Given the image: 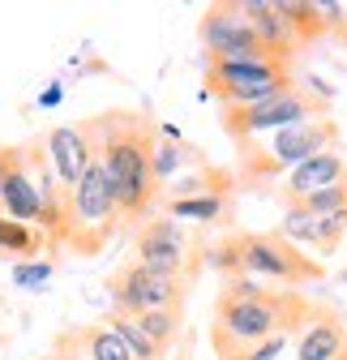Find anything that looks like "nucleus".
<instances>
[{"instance_id": "1", "label": "nucleus", "mask_w": 347, "mask_h": 360, "mask_svg": "<svg viewBox=\"0 0 347 360\" xmlns=\"http://www.w3.org/2000/svg\"><path fill=\"white\" fill-rule=\"evenodd\" d=\"M81 129H86V142H91V155L107 172L120 223H142L159 193V180H155L159 124L146 112H103L95 120H86Z\"/></svg>"}, {"instance_id": "2", "label": "nucleus", "mask_w": 347, "mask_h": 360, "mask_svg": "<svg viewBox=\"0 0 347 360\" xmlns=\"http://www.w3.org/2000/svg\"><path fill=\"white\" fill-rule=\"evenodd\" d=\"M313 313V300L300 292H275L257 283L253 275L228 279L223 296L214 300V326H210V347L219 360H240L249 347L266 343L275 335L305 330Z\"/></svg>"}, {"instance_id": "3", "label": "nucleus", "mask_w": 347, "mask_h": 360, "mask_svg": "<svg viewBox=\"0 0 347 360\" xmlns=\"http://www.w3.org/2000/svg\"><path fill=\"white\" fill-rule=\"evenodd\" d=\"M334 142H339V124L330 116L305 120V124L266 133V142H257V146H240V172H244V180L262 185V180H275V176L296 172L300 163L313 159V155L334 150Z\"/></svg>"}, {"instance_id": "4", "label": "nucleus", "mask_w": 347, "mask_h": 360, "mask_svg": "<svg viewBox=\"0 0 347 360\" xmlns=\"http://www.w3.org/2000/svg\"><path fill=\"white\" fill-rule=\"evenodd\" d=\"M296 90L292 65H236V60H206V95L223 108H253Z\"/></svg>"}, {"instance_id": "5", "label": "nucleus", "mask_w": 347, "mask_h": 360, "mask_svg": "<svg viewBox=\"0 0 347 360\" xmlns=\"http://www.w3.org/2000/svg\"><path fill=\"white\" fill-rule=\"evenodd\" d=\"M120 232V210H116V198H112V185H107V172L99 167V159L86 167V176L77 180L73 189V236H69V249L95 257L112 245V236Z\"/></svg>"}, {"instance_id": "6", "label": "nucleus", "mask_w": 347, "mask_h": 360, "mask_svg": "<svg viewBox=\"0 0 347 360\" xmlns=\"http://www.w3.org/2000/svg\"><path fill=\"white\" fill-rule=\"evenodd\" d=\"M240 257H244V275L253 279H279L287 288H305V283H322L326 266L313 262L300 245L283 240L279 232H240Z\"/></svg>"}, {"instance_id": "7", "label": "nucleus", "mask_w": 347, "mask_h": 360, "mask_svg": "<svg viewBox=\"0 0 347 360\" xmlns=\"http://www.w3.org/2000/svg\"><path fill=\"white\" fill-rule=\"evenodd\" d=\"M107 292H112V313H120V318H142V313H155V309L185 313L189 283L155 275L142 262H124L116 275H107Z\"/></svg>"}, {"instance_id": "8", "label": "nucleus", "mask_w": 347, "mask_h": 360, "mask_svg": "<svg viewBox=\"0 0 347 360\" xmlns=\"http://www.w3.org/2000/svg\"><path fill=\"white\" fill-rule=\"evenodd\" d=\"M326 103L305 95V90H287L279 99L266 103H253V108H223V133L232 142H249L257 133H279L292 124H305V120H322Z\"/></svg>"}, {"instance_id": "9", "label": "nucleus", "mask_w": 347, "mask_h": 360, "mask_svg": "<svg viewBox=\"0 0 347 360\" xmlns=\"http://www.w3.org/2000/svg\"><path fill=\"white\" fill-rule=\"evenodd\" d=\"M202 43H206V60H236V65H262V60H270L266 48H262V39L253 34L249 18L240 13V5H232V0L210 5L202 13Z\"/></svg>"}, {"instance_id": "10", "label": "nucleus", "mask_w": 347, "mask_h": 360, "mask_svg": "<svg viewBox=\"0 0 347 360\" xmlns=\"http://www.w3.org/2000/svg\"><path fill=\"white\" fill-rule=\"evenodd\" d=\"M138 262L155 275L167 279H185V262H189V240L176 219H150L138 232Z\"/></svg>"}, {"instance_id": "11", "label": "nucleus", "mask_w": 347, "mask_h": 360, "mask_svg": "<svg viewBox=\"0 0 347 360\" xmlns=\"http://www.w3.org/2000/svg\"><path fill=\"white\" fill-rule=\"evenodd\" d=\"M279 236L292 245H305L317 257H334L343 236H347V223L343 219H326V214H309L305 206H287L283 223H279Z\"/></svg>"}, {"instance_id": "12", "label": "nucleus", "mask_w": 347, "mask_h": 360, "mask_svg": "<svg viewBox=\"0 0 347 360\" xmlns=\"http://www.w3.org/2000/svg\"><path fill=\"white\" fill-rule=\"evenodd\" d=\"M347 352V318L334 304H313L296 339V360H339Z\"/></svg>"}, {"instance_id": "13", "label": "nucleus", "mask_w": 347, "mask_h": 360, "mask_svg": "<svg viewBox=\"0 0 347 360\" xmlns=\"http://www.w3.org/2000/svg\"><path fill=\"white\" fill-rule=\"evenodd\" d=\"M343 180H347V163L339 159V150H326V155L305 159L296 172H287L279 198H283V206H296V202H305V198H313L330 185H343Z\"/></svg>"}, {"instance_id": "14", "label": "nucleus", "mask_w": 347, "mask_h": 360, "mask_svg": "<svg viewBox=\"0 0 347 360\" xmlns=\"http://www.w3.org/2000/svg\"><path fill=\"white\" fill-rule=\"evenodd\" d=\"M240 13L249 18L253 34L262 39V48L275 65H292V56L300 52V43L292 34V26L283 22V13L275 9V0H240Z\"/></svg>"}, {"instance_id": "15", "label": "nucleus", "mask_w": 347, "mask_h": 360, "mask_svg": "<svg viewBox=\"0 0 347 360\" xmlns=\"http://www.w3.org/2000/svg\"><path fill=\"white\" fill-rule=\"evenodd\" d=\"M48 159H52V172H56V180L73 193L77 189V180L86 176V167L95 163V155H91V142H86V129H73V124H60V129H52L48 133Z\"/></svg>"}, {"instance_id": "16", "label": "nucleus", "mask_w": 347, "mask_h": 360, "mask_svg": "<svg viewBox=\"0 0 347 360\" xmlns=\"http://www.w3.org/2000/svg\"><path fill=\"white\" fill-rule=\"evenodd\" d=\"M5 214L13 223H26V228H34V223H39V185H34V172L26 163V146H22L18 167L5 180Z\"/></svg>"}, {"instance_id": "17", "label": "nucleus", "mask_w": 347, "mask_h": 360, "mask_svg": "<svg viewBox=\"0 0 347 360\" xmlns=\"http://www.w3.org/2000/svg\"><path fill=\"white\" fill-rule=\"evenodd\" d=\"M275 9L283 13V22L292 26L296 43L300 48H309V43L326 39V18H322V5H313V0H275Z\"/></svg>"}, {"instance_id": "18", "label": "nucleus", "mask_w": 347, "mask_h": 360, "mask_svg": "<svg viewBox=\"0 0 347 360\" xmlns=\"http://www.w3.org/2000/svg\"><path fill=\"white\" fill-rule=\"evenodd\" d=\"M69 339H73L86 356H91V360H133V352L124 347V339H120L107 322H99V326H73Z\"/></svg>"}, {"instance_id": "19", "label": "nucleus", "mask_w": 347, "mask_h": 360, "mask_svg": "<svg viewBox=\"0 0 347 360\" xmlns=\"http://www.w3.org/2000/svg\"><path fill=\"white\" fill-rule=\"evenodd\" d=\"M48 249V236L39 228H26V223H13L9 214H0V253H13V257H39Z\"/></svg>"}, {"instance_id": "20", "label": "nucleus", "mask_w": 347, "mask_h": 360, "mask_svg": "<svg viewBox=\"0 0 347 360\" xmlns=\"http://www.w3.org/2000/svg\"><path fill=\"white\" fill-rule=\"evenodd\" d=\"M223 210H228V198H219V193L171 198V202H167V219H193V223H214Z\"/></svg>"}, {"instance_id": "21", "label": "nucleus", "mask_w": 347, "mask_h": 360, "mask_svg": "<svg viewBox=\"0 0 347 360\" xmlns=\"http://www.w3.org/2000/svg\"><path fill=\"white\" fill-rule=\"evenodd\" d=\"M142 330H146V339L167 356V347L176 343V335H181V313L176 309H155V313H142V318H133Z\"/></svg>"}, {"instance_id": "22", "label": "nucleus", "mask_w": 347, "mask_h": 360, "mask_svg": "<svg viewBox=\"0 0 347 360\" xmlns=\"http://www.w3.org/2000/svg\"><path fill=\"white\" fill-rule=\"evenodd\" d=\"M107 326L124 339V347L129 352H133V360H163V352L146 339V330L133 322V318H120V313H112V318H107Z\"/></svg>"}, {"instance_id": "23", "label": "nucleus", "mask_w": 347, "mask_h": 360, "mask_svg": "<svg viewBox=\"0 0 347 360\" xmlns=\"http://www.w3.org/2000/svg\"><path fill=\"white\" fill-rule=\"evenodd\" d=\"M296 206H305L309 214H326V219H343L347 223V180L313 193V198H305V202H296Z\"/></svg>"}, {"instance_id": "24", "label": "nucleus", "mask_w": 347, "mask_h": 360, "mask_svg": "<svg viewBox=\"0 0 347 360\" xmlns=\"http://www.w3.org/2000/svg\"><path fill=\"white\" fill-rule=\"evenodd\" d=\"M185 155H189L185 142H163V138H159V150H155V180H159V185L185 167Z\"/></svg>"}, {"instance_id": "25", "label": "nucleus", "mask_w": 347, "mask_h": 360, "mask_svg": "<svg viewBox=\"0 0 347 360\" xmlns=\"http://www.w3.org/2000/svg\"><path fill=\"white\" fill-rule=\"evenodd\" d=\"M48 279H52V262H26V266L13 270V283L18 288H43Z\"/></svg>"}, {"instance_id": "26", "label": "nucleus", "mask_w": 347, "mask_h": 360, "mask_svg": "<svg viewBox=\"0 0 347 360\" xmlns=\"http://www.w3.org/2000/svg\"><path fill=\"white\" fill-rule=\"evenodd\" d=\"M283 347H287V335H275V339H266V343L249 347L240 360H279V356H283Z\"/></svg>"}, {"instance_id": "27", "label": "nucleus", "mask_w": 347, "mask_h": 360, "mask_svg": "<svg viewBox=\"0 0 347 360\" xmlns=\"http://www.w3.org/2000/svg\"><path fill=\"white\" fill-rule=\"evenodd\" d=\"M18 159H22V146H0V214H5V180L18 167Z\"/></svg>"}, {"instance_id": "28", "label": "nucleus", "mask_w": 347, "mask_h": 360, "mask_svg": "<svg viewBox=\"0 0 347 360\" xmlns=\"http://www.w3.org/2000/svg\"><path fill=\"white\" fill-rule=\"evenodd\" d=\"M43 108H56L60 103V86H52V90H43V99H39Z\"/></svg>"}, {"instance_id": "29", "label": "nucleus", "mask_w": 347, "mask_h": 360, "mask_svg": "<svg viewBox=\"0 0 347 360\" xmlns=\"http://www.w3.org/2000/svg\"><path fill=\"white\" fill-rule=\"evenodd\" d=\"M43 360H56V356H52V352H48V356H43Z\"/></svg>"}, {"instance_id": "30", "label": "nucleus", "mask_w": 347, "mask_h": 360, "mask_svg": "<svg viewBox=\"0 0 347 360\" xmlns=\"http://www.w3.org/2000/svg\"><path fill=\"white\" fill-rule=\"evenodd\" d=\"M343 283H347V270H343Z\"/></svg>"}]
</instances>
